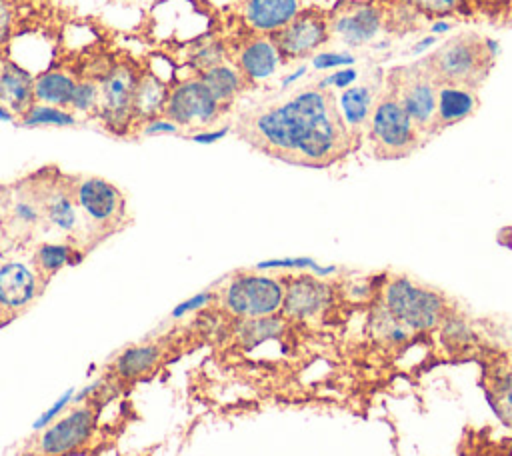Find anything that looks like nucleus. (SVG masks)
I'll list each match as a JSON object with an SVG mask.
<instances>
[{"instance_id": "8fccbe9b", "label": "nucleus", "mask_w": 512, "mask_h": 456, "mask_svg": "<svg viewBox=\"0 0 512 456\" xmlns=\"http://www.w3.org/2000/svg\"><path fill=\"white\" fill-rule=\"evenodd\" d=\"M22 456H44V454H40V452H36V450H32V452H24Z\"/></svg>"}, {"instance_id": "0eeeda50", "label": "nucleus", "mask_w": 512, "mask_h": 456, "mask_svg": "<svg viewBox=\"0 0 512 456\" xmlns=\"http://www.w3.org/2000/svg\"><path fill=\"white\" fill-rule=\"evenodd\" d=\"M96 428L94 408L74 406L42 428L36 438V452L44 456H68L90 442Z\"/></svg>"}, {"instance_id": "79ce46f5", "label": "nucleus", "mask_w": 512, "mask_h": 456, "mask_svg": "<svg viewBox=\"0 0 512 456\" xmlns=\"http://www.w3.org/2000/svg\"><path fill=\"white\" fill-rule=\"evenodd\" d=\"M306 72H308V66H306V64H300L296 70H292L290 74H286V76L280 80V88H282V90L290 88V86H292V84H296V82H298Z\"/></svg>"}, {"instance_id": "a18cd8bd", "label": "nucleus", "mask_w": 512, "mask_h": 456, "mask_svg": "<svg viewBox=\"0 0 512 456\" xmlns=\"http://www.w3.org/2000/svg\"><path fill=\"white\" fill-rule=\"evenodd\" d=\"M498 242H500L502 246H506V248L512 250V226H506V228H502V230L498 232Z\"/></svg>"}, {"instance_id": "20e7f679", "label": "nucleus", "mask_w": 512, "mask_h": 456, "mask_svg": "<svg viewBox=\"0 0 512 456\" xmlns=\"http://www.w3.org/2000/svg\"><path fill=\"white\" fill-rule=\"evenodd\" d=\"M368 136L380 158H404L418 146V128L406 114L396 94L386 92L370 114Z\"/></svg>"}, {"instance_id": "9d476101", "label": "nucleus", "mask_w": 512, "mask_h": 456, "mask_svg": "<svg viewBox=\"0 0 512 456\" xmlns=\"http://www.w3.org/2000/svg\"><path fill=\"white\" fill-rule=\"evenodd\" d=\"M222 110V104L210 94L200 78L178 82L170 92L164 106L166 118L184 128H202L212 124Z\"/></svg>"}, {"instance_id": "412c9836", "label": "nucleus", "mask_w": 512, "mask_h": 456, "mask_svg": "<svg viewBox=\"0 0 512 456\" xmlns=\"http://www.w3.org/2000/svg\"><path fill=\"white\" fill-rule=\"evenodd\" d=\"M298 0H246V22L264 34H274L298 16Z\"/></svg>"}, {"instance_id": "f3484780", "label": "nucleus", "mask_w": 512, "mask_h": 456, "mask_svg": "<svg viewBox=\"0 0 512 456\" xmlns=\"http://www.w3.org/2000/svg\"><path fill=\"white\" fill-rule=\"evenodd\" d=\"M382 16L374 6L362 4L338 14L332 22V30L346 46H364L372 42L380 32Z\"/></svg>"}, {"instance_id": "f03ea898", "label": "nucleus", "mask_w": 512, "mask_h": 456, "mask_svg": "<svg viewBox=\"0 0 512 456\" xmlns=\"http://www.w3.org/2000/svg\"><path fill=\"white\" fill-rule=\"evenodd\" d=\"M384 308L410 332L432 330L450 314L440 292L406 276H392L384 286Z\"/></svg>"}, {"instance_id": "1a4fd4ad", "label": "nucleus", "mask_w": 512, "mask_h": 456, "mask_svg": "<svg viewBox=\"0 0 512 456\" xmlns=\"http://www.w3.org/2000/svg\"><path fill=\"white\" fill-rule=\"evenodd\" d=\"M140 74L130 64L110 68L100 80L98 116L110 130L126 128L134 118V92Z\"/></svg>"}, {"instance_id": "6ab92c4d", "label": "nucleus", "mask_w": 512, "mask_h": 456, "mask_svg": "<svg viewBox=\"0 0 512 456\" xmlns=\"http://www.w3.org/2000/svg\"><path fill=\"white\" fill-rule=\"evenodd\" d=\"M336 104V112L348 136H358L370 122L374 92L368 84H352L340 90Z\"/></svg>"}, {"instance_id": "a19ab883", "label": "nucleus", "mask_w": 512, "mask_h": 456, "mask_svg": "<svg viewBox=\"0 0 512 456\" xmlns=\"http://www.w3.org/2000/svg\"><path fill=\"white\" fill-rule=\"evenodd\" d=\"M438 42V36H434V34H428V36H424V38H420L412 48H410V56H420V54H424L426 50H430L434 44Z\"/></svg>"}, {"instance_id": "2f4dec72", "label": "nucleus", "mask_w": 512, "mask_h": 456, "mask_svg": "<svg viewBox=\"0 0 512 456\" xmlns=\"http://www.w3.org/2000/svg\"><path fill=\"white\" fill-rule=\"evenodd\" d=\"M376 334L386 344H404L410 338V330L406 326H402L398 320H394L384 306L376 314Z\"/></svg>"}, {"instance_id": "09e8293b", "label": "nucleus", "mask_w": 512, "mask_h": 456, "mask_svg": "<svg viewBox=\"0 0 512 456\" xmlns=\"http://www.w3.org/2000/svg\"><path fill=\"white\" fill-rule=\"evenodd\" d=\"M6 194H8V192H4V194L0 196V216H2V210H4V204H6Z\"/></svg>"}, {"instance_id": "cd10ccee", "label": "nucleus", "mask_w": 512, "mask_h": 456, "mask_svg": "<svg viewBox=\"0 0 512 456\" xmlns=\"http://www.w3.org/2000/svg\"><path fill=\"white\" fill-rule=\"evenodd\" d=\"M22 126H74L76 116L68 108L48 106V104H32L22 116Z\"/></svg>"}, {"instance_id": "423d86ee", "label": "nucleus", "mask_w": 512, "mask_h": 456, "mask_svg": "<svg viewBox=\"0 0 512 456\" xmlns=\"http://www.w3.org/2000/svg\"><path fill=\"white\" fill-rule=\"evenodd\" d=\"M390 84L392 92L396 94L406 114L412 118L418 132H432L438 82L426 70V66L418 62L410 68H400L398 72H394V78L390 76Z\"/></svg>"}, {"instance_id": "c9c22d12", "label": "nucleus", "mask_w": 512, "mask_h": 456, "mask_svg": "<svg viewBox=\"0 0 512 456\" xmlns=\"http://www.w3.org/2000/svg\"><path fill=\"white\" fill-rule=\"evenodd\" d=\"M74 398V390H68V392H64L52 406H50V410H46L38 420H36V424H34V428L36 430H42V428H46L50 422H54L60 414H62V410H66L68 408V404H70V400Z\"/></svg>"}, {"instance_id": "ddd939ff", "label": "nucleus", "mask_w": 512, "mask_h": 456, "mask_svg": "<svg viewBox=\"0 0 512 456\" xmlns=\"http://www.w3.org/2000/svg\"><path fill=\"white\" fill-rule=\"evenodd\" d=\"M0 224L10 238L32 236L36 228L44 224L40 188L28 186V188L8 190Z\"/></svg>"}, {"instance_id": "a878e982", "label": "nucleus", "mask_w": 512, "mask_h": 456, "mask_svg": "<svg viewBox=\"0 0 512 456\" xmlns=\"http://www.w3.org/2000/svg\"><path fill=\"white\" fill-rule=\"evenodd\" d=\"M76 82L62 70H48L34 78V102L68 108Z\"/></svg>"}, {"instance_id": "7ed1b4c3", "label": "nucleus", "mask_w": 512, "mask_h": 456, "mask_svg": "<svg viewBox=\"0 0 512 456\" xmlns=\"http://www.w3.org/2000/svg\"><path fill=\"white\" fill-rule=\"evenodd\" d=\"M492 58L484 50V40L474 34H462L446 42L432 56L422 60L438 84L470 86L482 80Z\"/></svg>"}, {"instance_id": "49530a36", "label": "nucleus", "mask_w": 512, "mask_h": 456, "mask_svg": "<svg viewBox=\"0 0 512 456\" xmlns=\"http://www.w3.org/2000/svg\"><path fill=\"white\" fill-rule=\"evenodd\" d=\"M0 118H2V120H12V118H14V114H12L6 106H2V104H0Z\"/></svg>"}, {"instance_id": "4468645a", "label": "nucleus", "mask_w": 512, "mask_h": 456, "mask_svg": "<svg viewBox=\"0 0 512 456\" xmlns=\"http://www.w3.org/2000/svg\"><path fill=\"white\" fill-rule=\"evenodd\" d=\"M330 300V286L318 276L300 274L284 280V300L282 310L296 320H306L316 316L326 308Z\"/></svg>"}, {"instance_id": "f8f14e48", "label": "nucleus", "mask_w": 512, "mask_h": 456, "mask_svg": "<svg viewBox=\"0 0 512 456\" xmlns=\"http://www.w3.org/2000/svg\"><path fill=\"white\" fill-rule=\"evenodd\" d=\"M42 280L28 264L6 260L0 264V314H18L34 302Z\"/></svg>"}, {"instance_id": "4c0bfd02", "label": "nucleus", "mask_w": 512, "mask_h": 456, "mask_svg": "<svg viewBox=\"0 0 512 456\" xmlns=\"http://www.w3.org/2000/svg\"><path fill=\"white\" fill-rule=\"evenodd\" d=\"M180 126L174 124L170 118L166 116H156L148 122L142 124V134L144 136H158V134H178Z\"/></svg>"}, {"instance_id": "5701e85b", "label": "nucleus", "mask_w": 512, "mask_h": 456, "mask_svg": "<svg viewBox=\"0 0 512 456\" xmlns=\"http://www.w3.org/2000/svg\"><path fill=\"white\" fill-rule=\"evenodd\" d=\"M80 260L82 252L70 242H44L32 254V268L44 284L62 268L74 266Z\"/></svg>"}, {"instance_id": "2eb2a0df", "label": "nucleus", "mask_w": 512, "mask_h": 456, "mask_svg": "<svg viewBox=\"0 0 512 456\" xmlns=\"http://www.w3.org/2000/svg\"><path fill=\"white\" fill-rule=\"evenodd\" d=\"M38 188H40L44 224L58 230L60 234H66L68 238H72L84 220L76 206L74 194H72V182L68 186L54 182V184H44Z\"/></svg>"}, {"instance_id": "3c124183", "label": "nucleus", "mask_w": 512, "mask_h": 456, "mask_svg": "<svg viewBox=\"0 0 512 456\" xmlns=\"http://www.w3.org/2000/svg\"><path fill=\"white\" fill-rule=\"evenodd\" d=\"M2 66H4V60L0 58V72H2Z\"/></svg>"}, {"instance_id": "58836bf2", "label": "nucleus", "mask_w": 512, "mask_h": 456, "mask_svg": "<svg viewBox=\"0 0 512 456\" xmlns=\"http://www.w3.org/2000/svg\"><path fill=\"white\" fill-rule=\"evenodd\" d=\"M228 132H230V128L222 126V128H214V130H198L190 138L198 144H214V142H220L222 138H226Z\"/></svg>"}, {"instance_id": "f257e3e1", "label": "nucleus", "mask_w": 512, "mask_h": 456, "mask_svg": "<svg viewBox=\"0 0 512 456\" xmlns=\"http://www.w3.org/2000/svg\"><path fill=\"white\" fill-rule=\"evenodd\" d=\"M254 136L266 154L322 168L346 150L348 132L328 92L310 88L262 112Z\"/></svg>"}, {"instance_id": "e433bc0d", "label": "nucleus", "mask_w": 512, "mask_h": 456, "mask_svg": "<svg viewBox=\"0 0 512 456\" xmlns=\"http://www.w3.org/2000/svg\"><path fill=\"white\" fill-rule=\"evenodd\" d=\"M214 298H216L214 292H200V294H196V296H192V298L180 302V304L172 310V316H174V318H180V316H184V314L196 312V310L204 308L206 304H210Z\"/></svg>"}, {"instance_id": "9b49d317", "label": "nucleus", "mask_w": 512, "mask_h": 456, "mask_svg": "<svg viewBox=\"0 0 512 456\" xmlns=\"http://www.w3.org/2000/svg\"><path fill=\"white\" fill-rule=\"evenodd\" d=\"M330 36L328 20L322 14L306 12L298 14L284 28L270 34L282 64L292 60L308 58L314 50H318Z\"/></svg>"}, {"instance_id": "f704fd0d", "label": "nucleus", "mask_w": 512, "mask_h": 456, "mask_svg": "<svg viewBox=\"0 0 512 456\" xmlns=\"http://www.w3.org/2000/svg\"><path fill=\"white\" fill-rule=\"evenodd\" d=\"M406 4L414 6V8H420L428 14H436V16H446L448 12L456 10L460 0H404Z\"/></svg>"}, {"instance_id": "72a5a7b5", "label": "nucleus", "mask_w": 512, "mask_h": 456, "mask_svg": "<svg viewBox=\"0 0 512 456\" xmlns=\"http://www.w3.org/2000/svg\"><path fill=\"white\" fill-rule=\"evenodd\" d=\"M358 80V70L354 66H346V68H338L334 72H330L328 76H324L322 80H318L316 88L326 92V88H336V90H344L352 84H356Z\"/></svg>"}, {"instance_id": "dca6fc26", "label": "nucleus", "mask_w": 512, "mask_h": 456, "mask_svg": "<svg viewBox=\"0 0 512 456\" xmlns=\"http://www.w3.org/2000/svg\"><path fill=\"white\" fill-rule=\"evenodd\" d=\"M480 100L476 90L462 84H438L436 94V116L432 124V132L454 126L468 116H472L478 108Z\"/></svg>"}, {"instance_id": "7c9ffc66", "label": "nucleus", "mask_w": 512, "mask_h": 456, "mask_svg": "<svg viewBox=\"0 0 512 456\" xmlns=\"http://www.w3.org/2000/svg\"><path fill=\"white\" fill-rule=\"evenodd\" d=\"M224 56H226V52H224V46L220 44V42H204V44H200V46H196L194 50H192V54H190V66L192 68H196L198 70V74L200 72H204V70H208V68H212V66H218V64H222L224 62Z\"/></svg>"}, {"instance_id": "603ef678", "label": "nucleus", "mask_w": 512, "mask_h": 456, "mask_svg": "<svg viewBox=\"0 0 512 456\" xmlns=\"http://www.w3.org/2000/svg\"><path fill=\"white\" fill-rule=\"evenodd\" d=\"M2 232H4V230H2V224H0V234H2Z\"/></svg>"}, {"instance_id": "473e14b6", "label": "nucleus", "mask_w": 512, "mask_h": 456, "mask_svg": "<svg viewBox=\"0 0 512 456\" xmlns=\"http://www.w3.org/2000/svg\"><path fill=\"white\" fill-rule=\"evenodd\" d=\"M356 56L348 50H324L312 56V68L314 70H338L346 66H354Z\"/></svg>"}, {"instance_id": "aec40b11", "label": "nucleus", "mask_w": 512, "mask_h": 456, "mask_svg": "<svg viewBox=\"0 0 512 456\" xmlns=\"http://www.w3.org/2000/svg\"><path fill=\"white\" fill-rule=\"evenodd\" d=\"M0 102L12 112L22 116L34 104V78L16 62H4L0 72Z\"/></svg>"}, {"instance_id": "c756f323", "label": "nucleus", "mask_w": 512, "mask_h": 456, "mask_svg": "<svg viewBox=\"0 0 512 456\" xmlns=\"http://www.w3.org/2000/svg\"><path fill=\"white\" fill-rule=\"evenodd\" d=\"M98 100H100V84L96 80H80L76 82L72 100L68 110H72L74 114H96L98 110Z\"/></svg>"}, {"instance_id": "c85d7f7f", "label": "nucleus", "mask_w": 512, "mask_h": 456, "mask_svg": "<svg viewBox=\"0 0 512 456\" xmlns=\"http://www.w3.org/2000/svg\"><path fill=\"white\" fill-rule=\"evenodd\" d=\"M254 268L256 270H310L314 276H330L336 272V266H320L314 258H308V256L264 260V262H258Z\"/></svg>"}, {"instance_id": "39448f33", "label": "nucleus", "mask_w": 512, "mask_h": 456, "mask_svg": "<svg viewBox=\"0 0 512 456\" xmlns=\"http://www.w3.org/2000/svg\"><path fill=\"white\" fill-rule=\"evenodd\" d=\"M284 280L276 276L238 272L222 290L224 308L242 318H264L282 310Z\"/></svg>"}, {"instance_id": "bb28decb", "label": "nucleus", "mask_w": 512, "mask_h": 456, "mask_svg": "<svg viewBox=\"0 0 512 456\" xmlns=\"http://www.w3.org/2000/svg\"><path fill=\"white\" fill-rule=\"evenodd\" d=\"M198 78L210 90V94L216 98V102L222 106L232 102L234 96L244 86V76L240 74V70L230 64H224V62L200 72Z\"/></svg>"}, {"instance_id": "4be33fe9", "label": "nucleus", "mask_w": 512, "mask_h": 456, "mask_svg": "<svg viewBox=\"0 0 512 456\" xmlns=\"http://www.w3.org/2000/svg\"><path fill=\"white\" fill-rule=\"evenodd\" d=\"M484 392L498 420L512 428V364H490L484 374Z\"/></svg>"}, {"instance_id": "ea45409f", "label": "nucleus", "mask_w": 512, "mask_h": 456, "mask_svg": "<svg viewBox=\"0 0 512 456\" xmlns=\"http://www.w3.org/2000/svg\"><path fill=\"white\" fill-rule=\"evenodd\" d=\"M10 34V10L8 6L0 0V46L6 44Z\"/></svg>"}, {"instance_id": "6e6552de", "label": "nucleus", "mask_w": 512, "mask_h": 456, "mask_svg": "<svg viewBox=\"0 0 512 456\" xmlns=\"http://www.w3.org/2000/svg\"><path fill=\"white\" fill-rule=\"evenodd\" d=\"M72 194L84 222L98 230H112L124 216V196L104 178H78L72 182Z\"/></svg>"}, {"instance_id": "393cba45", "label": "nucleus", "mask_w": 512, "mask_h": 456, "mask_svg": "<svg viewBox=\"0 0 512 456\" xmlns=\"http://www.w3.org/2000/svg\"><path fill=\"white\" fill-rule=\"evenodd\" d=\"M162 358L158 344H138L122 350L114 360V374L122 380H136L150 374Z\"/></svg>"}, {"instance_id": "c03bdc74", "label": "nucleus", "mask_w": 512, "mask_h": 456, "mask_svg": "<svg viewBox=\"0 0 512 456\" xmlns=\"http://www.w3.org/2000/svg\"><path fill=\"white\" fill-rule=\"evenodd\" d=\"M484 50H486V54L494 60V58L500 54V44H498V40H496V38H484Z\"/></svg>"}, {"instance_id": "b1692460", "label": "nucleus", "mask_w": 512, "mask_h": 456, "mask_svg": "<svg viewBox=\"0 0 512 456\" xmlns=\"http://www.w3.org/2000/svg\"><path fill=\"white\" fill-rule=\"evenodd\" d=\"M168 92V86L156 74H140L134 92V118L148 122L162 116Z\"/></svg>"}, {"instance_id": "de8ad7c7", "label": "nucleus", "mask_w": 512, "mask_h": 456, "mask_svg": "<svg viewBox=\"0 0 512 456\" xmlns=\"http://www.w3.org/2000/svg\"><path fill=\"white\" fill-rule=\"evenodd\" d=\"M388 46H390V42H388V40H382V42H376V44H374V48H376V50H386Z\"/></svg>"}, {"instance_id": "37998d69", "label": "nucleus", "mask_w": 512, "mask_h": 456, "mask_svg": "<svg viewBox=\"0 0 512 456\" xmlns=\"http://www.w3.org/2000/svg\"><path fill=\"white\" fill-rule=\"evenodd\" d=\"M452 28H454V22H452V20L438 18V20H434V22L430 24V34H434V36H438V34H446V32H450Z\"/></svg>"}, {"instance_id": "a211bd4d", "label": "nucleus", "mask_w": 512, "mask_h": 456, "mask_svg": "<svg viewBox=\"0 0 512 456\" xmlns=\"http://www.w3.org/2000/svg\"><path fill=\"white\" fill-rule=\"evenodd\" d=\"M280 62V54L270 36L252 38L238 54V70L246 80L252 82H260L276 74Z\"/></svg>"}]
</instances>
